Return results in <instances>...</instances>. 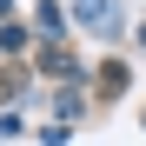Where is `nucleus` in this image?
I'll return each mask as SVG.
<instances>
[{
	"instance_id": "2",
	"label": "nucleus",
	"mask_w": 146,
	"mask_h": 146,
	"mask_svg": "<svg viewBox=\"0 0 146 146\" xmlns=\"http://www.w3.org/2000/svg\"><path fill=\"white\" fill-rule=\"evenodd\" d=\"M20 46H27V33L20 27H0V53H20Z\"/></svg>"
},
{
	"instance_id": "1",
	"label": "nucleus",
	"mask_w": 146,
	"mask_h": 146,
	"mask_svg": "<svg viewBox=\"0 0 146 146\" xmlns=\"http://www.w3.org/2000/svg\"><path fill=\"white\" fill-rule=\"evenodd\" d=\"M80 20H86L100 40H113V33H119V0H80Z\"/></svg>"
},
{
	"instance_id": "3",
	"label": "nucleus",
	"mask_w": 146,
	"mask_h": 146,
	"mask_svg": "<svg viewBox=\"0 0 146 146\" xmlns=\"http://www.w3.org/2000/svg\"><path fill=\"white\" fill-rule=\"evenodd\" d=\"M7 7H13V0H0V13H7Z\"/></svg>"
}]
</instances>
